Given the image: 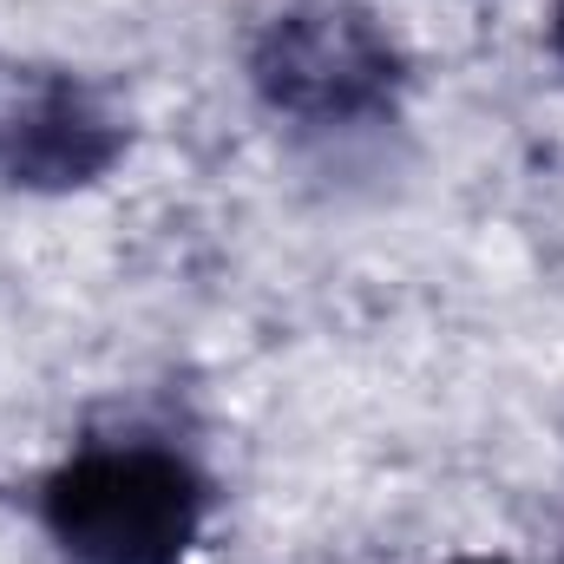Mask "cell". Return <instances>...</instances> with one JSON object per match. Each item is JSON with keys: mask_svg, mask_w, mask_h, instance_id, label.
<instances>
[{"mask_svg": "<svg viewBox=\"0 0 564 564\" xmlns=\"http://www.w3.org/2000/svg\"><path fill=\"white\" fill-rule=\"evenodd\" d=\"M126 151L112 106L66 66L0 59V177L26 191H79Z\"/></svg>", "mask_w": 564, "mask_h": 564, "instance_id": "cell-3", "label": "cell"}, {"mask_svg": "<svg viewBox=\"0 0 564 564\" xmlns=\"http://www.w3.org/2000/svg\"><path fill=\"white\" fill-rule=\"evenodd\" d=\"M257 93L308 126H355L394 106L401 93V53L388 26L348 0H302L263 20L250 46Z\"/></svg>", "mask_w": 564, "mask_h": 564, "instance_id": "cell-2", "label": "cell"}, {"mask_svg": "<svg viewBox=\"0 0 564 564\" xmlns=\"http://www.w3.org/2000/svg\"><path fill=\"white\" fill-rule=\"evenodd\" d=\"M40 519L73 564H184L204 539L210 492L171 446L106 440L46 479Z\"/></svg>", "mask_w": 564, "mask_h": 564, "instance_id": "cell-1", "label": "cell"}, {"mask_svg": "<svg viewBox=\"0 0 564 564\" xmlns=\"http://www.w3.org/2000/svg\"><path fill=\"white\" fill-rule=\"evenodd\" d=\"M552 40H558V53H564V0H558V20H552Z\"/></svg>", "mask_w": 564, "mask_h": 564, "instance_id": "cell-4", "label": "cell"}, {"mask_svg": "<svg viewBox=\"0 0 564 564\" xmlns=\"http://www.w3.org/2000/svg\"><path fill=\"white\" fill-rule=\"evenodd\" d=\"M466 564H506V558H466Z\"/></svg>", "mask_w": 564, "mask_h": 564, "instance_id": "cell-5", "label": "cell"}]
</instances>
